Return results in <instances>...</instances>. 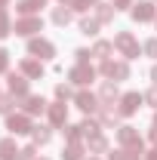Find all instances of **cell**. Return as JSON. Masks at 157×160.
<instances>
[{
	"label": "cell",
	"instance_id": "1",
	"mask_svg": "<svg viewBox=\"0 0 157 160\" xmlns=\"http://www.w3.org/2000/svg\"><path fill=\"white\" fill-rule=\"evenodd\" d=\"M99 74L108 80H114V83H120V80H129V62L126 59H105L102 65H99Z\"/></svg>",
	"mask_w": 157,
	"mask_h": 160
},
{
	"label": "cell",
	"instance_id": "2",
	"mask_svg": "<svg viewBox=\"0 0 157 160\" xmlns=\"http://www.w3.org/2000/svg\"><path fill=\"white\" fill-rule=\"evenodd\" d=\"M114 49H117L123 59H139V52H142V46H139V40L129 34V31H117L114 34Z\"/></svg>",
	"mask_w": 157,
	"mask_h": 160
},
{
	"label": "cell",
	"instance_id": "3",
	"mask_svg": "<svg viewBox=\"0 0 157 160\" xmlns=\"http://www.w3.org/2000/svg\"><path fill=\"white\" fill-rule=\"evenodd\" d=\"M40 31H43V19L40 16H22V19H16V25H13V34L16 37H37Z\"/></svg>",
	"mask_w": 157,
	"mask_h": 160
},
{
	"label": "cell",
	"instance_id": "4",
	"mask_svg": "<svg viewBox=\"0 0 157 160\" xmlns=\"http://www.w3.org/2000/svg\"><path fill=\"white\" fill-rule=\"evenodd\" d=\"M28 56H34V59L46 62V59H56V43L46 37H31L28 40Z\"/></svg>",
	"mask_w": 157,
	"mask_h": 160
},
{
	"label": "cell",
	"instance_id": "5",
	"mask_svg": "<svg viewBox=\"0 0 157 160\" xmlns=\"http://www.w3.org/2000/svg\"><path fill=\"white\" fill-rule=\"evenodd\" d=\"M142 102H145L142 92H123V96L117 99V114L120 117H133L139 108H142Z\"/></svg>",
	"mask_w": 157,
	"mask_h": 160
},
{
	"label": "cell",
	"instance_id": "6",
	"mask_svg": "<svg viewBox=\"0 0 157 160\" xmlns=\"http://www.w3.org/2000/svg\"><path fill=\"white\" fill-rule=\"evenodd\" d=\"M117 142L120 148H136V151H145V142L139 136L136 126H117Z\"/></svg>",
	"mask_w": 157,
	"mask_h": 160
},
{
	"label": "cell",
	"instance_id": "7",
	"mask_svg": "<svg viewBox=\"0 0 157 160\" xmlns=\"http://www.w3.org/2000/svg\"><path fill=\"white\" fill-rule=\"evenodd\" d=\"M6 129L13 132V136H28L31 129H34V123H31V117L22 111V114H6Z\"/></svg>",
	"mask_w": 157,
	"mask_h": 160
},
{
	"label": "cell",
	"instance_id": "8",
	"mask_svg": "<svg viewBox=\"0 0 157 160\" xmlns=\"http://www.w3.org/2000/svg\"><path fill=\"white\" fill-rule=\"evenodd\" d=\"M129 16H133V22H154V19H157L154 0H139V3H133Z\"/></svg>",
	"mask_w": 157,
	"mask_h": 160
},
{
	"label": "cell",
	"instance_id": "9",
	"mask_svg": "<svg viewBox=\"0 0 157 160\" xmlns=\"http://www.w3.org/2000/svg\"><path fill=\"white\" fill-rule=\"evenodd\" d=\"M74 105H77L83 114H99V108H102V102H99V96H93V92H86V89H80V92H74Z\"/></svg>",
	"mask_w": 157,
	"mask_h": 160
},
{
	"label": "cell",
	"instance_id": "10",
	"mask_svg": "<svg viewBox=\"0 0 157 160\" xmlns=\"http://www.w3.org/2000/svg\"><path fill=\"white\" fill-rule=\"evenodd\" d=\"M68 80L77 83V86H89V83L96 80V68H93V65H74V68L68 71Z\"/></svg>",
	"mask_w": 157,
	"mask_h": 160
},
{
	"label": "cell",
	"instance_id": "11",
	"mask_svg": "<svg viewBox=\"0 0 157 160\" xmlns=\"http://www.w3.org/2000/svg\"><path fill=\"white\" fill-rule=\"evenodd\" d=\"M46 114H49V126H53V129H62V126L68 123V105L56 99L49 108H46Z\"/></svg>",
	"mask_w": 157,
	"mask_h": 160
},
{
	"label": "cell",
	"instance_id": "12",
	"mask_svg": "<svg viewBox=\"0 0 157 160\" xmlns=\"http://www.w3.org/2000/svg\"><path fill=\"white\" fill-rule=\"evenodd\" d=\"M19 71L25 74L28 80H43V74H46V68H43V62L34 59V56H28V59H22Z\"/></svg>",
	"mask_w": 157,
	"mask_h": 160
},
{
	"label": "cell",
	"instance_id": "13",
	"mask_svg": "<svg viewBox=\"0 0 157 160\" xmlns=\"http://www.w3.org/2000/svg\"><path fill=\"white\" fill-rule=\"evenodd\" d=\"M28 83H31V80L25 77V74H9V77H6V86H9V96H16V99H25V96H31V92H28Z\"/></svg>",
	"mask_w": 157,
	"mask_h": 160
},
{
	"label": "cell",
	"instance_id": "14",
	"mask_svg": "<svg viewBox=\"0 0 157 160\" xmlns=\"http://www.w3.org/2000/svg\"><path fill=\"white\" fill-rule=\"evenodd\" d=\"M49 105H46V99L43 96H25L22 99V111L28 114V117H37V114H43Z\"/></svg>",
	"mask_w": 157,
	"mask_h": 160
},
{
	"label": "cell",
	"instance_id": "15",
	"mask_svg": "<svg viewBox=\"0 0 157 160\" xmlns=\"http://www.w3.org/2000/svg\"><path fill=\"white\" fill-rule=\"evenodd\" d=\"M117 99H120L117 83H114V80H105V83L99 86V102H102V105H114Z\"/></svg>",
	"mask_w": 157,
	"mask_h": 160
},
{
	"label": "cell",
	"instance_id": "16",
	"mask_svg": "<svg viewBox=\"0 0 157 160\" xmlns=\"http://www.w3.org/2000/svg\"><path fill=\"white\" fill-rule=\"evenodd\" d=\"M99 123H102V129H117V123H120V114H117V108H111V105H102L99 108Z\"/></svg>",
	"mask_w": 157,
	"mask_h": 160
},
{
	"label": "cell",
	"instance_id": "17",
	"mask_svg": "<svg viewBox=\"0 0 157 160\" xmlns=\"http://www.w3.org/2000/svg\"><path fill=\"white\" fill-rule=\"evenodd\" d=\"M71 19H74V9H71L68 3H62V6H56V9H53V25L68 28V25H71Z\"/></svg>",
	"mask_w": 157,
	"mask_h": 160
},
{
	"label": "cell",
	"instance_id": "18",
	"mask_svg": "<svg viewBox=\"0 0 157 160\" xmlns=\"http://www.w3.org/2000/svg\"><path fill=\"white\" fill-rule=\"evenodd\" d=\"M40 6H46V0H16V12L19 16H37Z\"/></svg>",
	"mask_w": 157,
	"mask_h": 160
},
{
	"label": "cell",
	"instance_id": "19",
	"mask_svg": "<svg viewBox=\"0 0 157 160\" xmlns=\"http://www.w3.org/2000/svg\"><path fill=\"white\" fill-rule=\"evenodd\" d=\"M86 148L80 145V142H65V148H62V160H86Z\"/></svg>",
	"mask_w": 157,
	"mask_h": 160
},
{
	"label": "cell",
	"instance_id": "20",
	"mask_svg": "<svg viewBox=\"0 0 157 160\" xmlns=\"http://www.w3.org/2000/svg\"><path fill=\"white\" fill-rule=\"evenodd\" d=\"M19 151L22 148H16V139L13 136H6V139L0 142V160H19Z\"/></svg>",
	"mask_w": 157,
	"mask_h": 160
},
{
	"label": "cell",
	"instance_id": "21",
	"mask_svg": "<svg viewBox=\"0 0 157 160\" xmlns=\"http://www.w3.org/2000/svg\"><path fill=\"white\" fill-rule=\"evenodd\" d=\"M108 160H145V151H136V148H117L111 151Z\"/></svg>",
	"mask_w": 157,
	"mask_h": 160
},
{
	"label": "cell",
	"instance_id": "22",
	"mask_svg": "<svg viewBox=\"0 0 157 160\" xmlns=\"http://www.w3.org/2000/svg\"><path fill=\"white\" fill-rule=\"evenodd\" d=\"M80 129H83V139H93V136H102V123H99L96 117H86L80 120Z\"/></svg>",
	"mask_w": 157,
	"mask_h": 160
},
{
	"label": "cell",
	"instance_id": "23",
	"mask_svg": "<svg viewBox=\"0 0 157 160\" xmlns=\"http://www.w3.org/2000/svg\"><path fill=\"white\" fill-rule=\"evenodd\" d=\"M49 139H53V126H34L31 129V142L34 145H49Z\"/></svg>",
	"mask_w": 157,
	"mask_h": 160
},
{
	"label": "cell",
	"instance_id": "24",
	"mask_svg": "<svg viewBox=\"0 0 157 160\" xmlns=\"http://www.w3.org/2000/svg\"><path fill=\"white\" fill-rule=\"evenodd\" d=\"M114 12H117V9H114L111 3H99L96 6V19L102 22V25H111V22H114Z\"/></svg>",
	"mask_w": 157,
	"mask_h": 160
},
{
	"label": "cell",
	"instance_id": "25",
	"mask_svg": "<svg viewBox=\"0 0 157 160\" xmlns=\"http://www.w3.org/2000/svg\"><path fill=\"white\" fill-rule=\"evenodd\" d=\"M99 25H102L99 19L83 16V19H80V34H83V37H96V34H99Z\"/></svg>",
	"mask_w": 157,
	"mask_h": 160
},
{
	"label": "cell",
	"instance_id": "26",
	"mask_svg": "<svg viewBox=\"0 0 157 160\" xmlns=\"http://www.w3.org/2000/svg\"><path fill=\"white\" fill-rule=\"evenodd\" d=\"M86 148H89V154H105L108 151V139L105 136H93V139H86Z\"/></svg>",
	"mask_w": 157,
	"mask_h": 160
},
{
	"label": "cell",
	"instance_id": "27",
	"mask_svg": "<svg viewBox=\"0 0 157 160\" xmlns=\"http://www.w3.org/2000/svg\"><path fill=\"white\" fill-rule=\"evenodd\" d=\"M62 132H65V142H80V139H83L80 123H65V126H62Z\"/></svg>",
	"mask_w": 157,
	"mask_h": 160
},
{
	"label": "cell",
	"instance_id": "28",
	"mask_svg": "<svg viewBox=\"0 0 157 160\" xmlns=\"http://www.w3.org/2000/svg\"><path fill=\"white\" fill-rule=\"evenodd\" d=\"M111 49H114V43H108V40H99L96 46H93V56H96L99 62H105L108 56H111Z\"/></svg>",
	"mask_w": 157,
	"mask_h": 160
},
{
	"label": "cell",
	"instance_id": "29",
	"mask_svg": "<svg viewBox=\"0 0 157 160\" xmlns=\"http://www.w3.org/2000/svg\"><path fill=\"white\" fill-rule=\"evenodd\" d=\"M99 3H102V0H71L68 6H71L74 12H89V9H96Z\"/></svg>",
	"mask_w": 157,
	"mask_h": 160
},
{
	"label": "cell",
	"instance_id": "30",
	"mask_svg": "<svg viewBox=\"0 0 157 160\" xmlns=\"http://www.w3.org/2000/svg\"><path fill=\"white\" fill-rule=\"evenodd\" d=\"M13 34V22H9V12L6 9H0V40L3 37H9Z\"/></svg>",
	"mask_w": 157,
	"mask_h": 160
},
{
	"label": "cell",
	"instance_id": "31",
	"mask_svg": "<svg viewBox=\"0 0 157 160\" xmlns=\"http://www.w3.org/2000/svg\"><path fill=\"white\" fill-rule=\"evenodd\" d=\"M71 96H74L71 83H56V99H59V102H68Z\"/></svg>",
	"mask_w": 157,
	"mask_h": 160
},
{
	"label": "cell",
	"instance_id": "32",
	"mask_svg": "<svg viewBox=\"0 0 157 160\" xmlns=\"http://www.w3.org/2000/svg\"><path fill=\"white\" fill-rule=\"evenodd\" d=\"M16 108V96H0V114H13Z\"/></svg>",
	"mask_w": 157,
	"mask_h": 160
},
{
	"label": "cell",
	"instance_id": "33",
	"mask_svg": "<svg viewBox=\"0 0 157 160\" xmlns=\"http://www.w3.org/2000/svg\"><path fill=\"white\" fill-rule=\"evenodd\" d=\"M19 160H37V145L31 142V145H25L19 151Z\"/></svg>",
	"mask_w": 157,
	"mask_h": 160
},
{
	"label": "cell",
	"instance_id": "34",
	"mask_svg": "<svg viewBox=\"0 0 157 160\" xmlns=\"http://www.w3.org/2000/svg\"><path fill=\"white\" fill-rule=\"evenodd\" d=\"M142 52H145V56H151V59H157V37L145 40V46H142Z\"/></svg>",
	"mask_w": 157,
	"mask_h": 160
},
{
	"label": "cell",
	"instance_id": "35",
	"mask_svg": "<svg viewBox=\"0 0 157 160\" xmlns=\"http://www.w3.org/2000/svg\"><path fill=\"white\" fill-rule=\"evenodd\" d=\"M74 56H77V65H89V56H93V52L80 46V49H74Z\"/></svg>",
	"mask_w": 157,
	"mask_h": 160
},
{
	"label": "cell",
	"instance_id": "36",
	"mask_svg": "<svg viewBox=\"0 0 157 160\" xmlns=\"http://www.w3.org/2000/svg\"><path fill=\"white\" fill-rule=\"evenodd\" d=\"M3 71H9V52L0 46V74H3Z\"/></svg>",
	"mask_w": 157,
	"mask_h": 160
},
{
	"label": "cell",
	"instance_id": "37",
	"mask_svg": "<svg viewBox=\"0 0 157 160\" xmlns=\"http://www.w3.org/2000/svg\"><path fill=\"white\" fill-rule=\"evenodd\" d=\"M145 102H148L151 108H157V86H151V89L145 92Z\"/></svg>",
	"mask_w": 157,
	"mask_h": 160
},
{
	"label": "cell",
	"instance_id": "38",
	"mask_svg": "<svg viewBox=\"0 0 157 160\" xmlns=\"http://www.w3.org/2000/svg\"><path fill=\"white\" fill-rule=\"evenodd\" d=\"M114 9H133V0H111Z\"/></svg>",
	"mask_w": 157,
	"mask_h": 160
},
{
	"label": "cell",
	"instance_id": "39",
	"mask_svg": "<svg viewBox=\"0 0 157 160\" xmlns=\"http://www.w3.org/2000/svg\"><path fill=\"white\" fill-rule=\"evenodd\" d=\"M148 139L154 142V148H157V123H151V129H148Z\"/></svg>",
	"mask_w": 157,
	"mask_h": 160
},
{
	"label": "cell",
	"instance_id": "40",
	"mask_svg": "<svg viewBox=\"0 0 157 160\" xmlns=\"http://www.w3.org/2000/svg\"><path fill=\"white\" fill-rule=\"evenodd\" d=\"M145 160H157V148H151V151H145Z\"/></svg>",
	"mask_w": 157,
	"mask_h": 160
},
{
	"label": "cell",
	"instance_id": "41",
	"mask_svg": "<svg viewBox=\"0 0 157 160\" xmlns=\"http://www.w3.org/2000/svg\"><path fill=\"white\" fill-rule=\"evenodd\" d=\"M151 80H154V86H157V65L151 68Z\"/></svg>",
	"mask_w": 157,
	"mask_h": 160
},
{
	"label": "cell",
	"instance_id": "42",
	"mask_svg": "<svg viewBox=\"0 0 157 160\" xmlns=\"http://www.w3.org/2000/svg\"><path fill=\"white\" fill-rule=\"evenodd\" d=\"M6 6H9V0H0V9H6Z\"/></svg>",
	"mask_w": 157,
	"mask_h": 160
},
{
	"label": "cell",
	"instance_id": "43",
	"mask_svg": "<svg viewBox=\"0 0 157 160\" xmlns=\"http://www.w3.org/2000/svg\"><path fill=\"white\" fill-rule=\"evenodd\" d=\"M86 160H102V157H96V154H89V157H86Z\"/></svg>",
	"mask_w": 157,
	"mask_h": 160
},
{
	"label": "cell",
	"instance_id": "44",
	"mask_svg": "<svg viewBox=\"0 0 157 160\" xmlns=\"http://www.w3.org/2000/svg\"><path fill=\"white\" fill-rule=\"evenodd\" d=\"M59 3H71V0H59Z\"/></svg>",
	"mask_w": 157,
	"mask_h": 160
},
{
	"label": "cell",
	"instance_id": "45",
	"mask_svg": "<svg viewBox=\"0 0 157 160\" xmlns=\"http://www.w3.org/2000/svg\"><path fill=\"white\" fill-rule=\"evenodd\" d=\"M37 160H49V157H37Z\"/></svg>",
	"mask_w": 157,
	"mask_h": 160
},
{
	"label": "cell",
	"instance_id": "46",
	"mask_svg": "<svg viewBox=\"0 0 157 160\" xmlns=\"http://www.w3.org/2000/svg\"><path fill=\"white\" fill-rule=\"evenodd\" d=\"M154 123H157V114H154Z\"/></svg>",
	"mask_w": 157,
	"mask_h": 160
},
{
	"label": "cell",
	"instance_id": "47",
	"mask_svg": "<svg viewBox=\"0 0 157 160\" xmlns=\"http://www.w3.org/2000/svg\"><path fill=\"white\" fill-rule=\"evenodd\" d=\"M154 22H157V19H154Z\"/></svg>",
	"mask_w": 157,
	"mask_h": 160
}]
</instances>
